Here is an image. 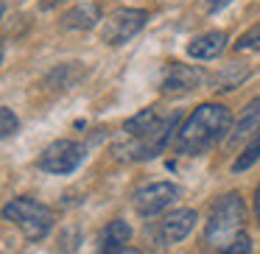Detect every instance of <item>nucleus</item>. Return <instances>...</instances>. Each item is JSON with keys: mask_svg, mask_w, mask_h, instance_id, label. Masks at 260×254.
I'll list each match as a JSON object with an SVG mask.
<instances>
[{"mask_svg": "<svg viewBox=\"0 0 260 254\" xmlns=\"http://www.w3.org/2000/svg\"><path fill=\"white\" fill-rule=\"evenodd\" d=\"M230 126H232V115L226 106H221V103H202L187 118V123L179 129L176 148L182 154H199L204 148H210L213 142H218L230 131Z\"/></svg>", "mask_w": 260, "mask_h": 254, "instance_id": "obj_1", "label": "nucleus"}, {"mask_svg": "<svg viewBox=\"0 0 260 254\" xmlns=\"http://www.w3.org/2000/svg\"><path fill=\"white\" fill-rule=\"evenodd\" d=\"M243 224H246V204L238 193H226L215 201L210 221L204 226V240L221 254L232 246V240L243 235Z\"/></svg>", "mask_w": 260, "mask_h": 254, "instance_id": "obj_2", "label": "nucleus"}, {"mask_svg": "<svg viewBox=\"0 0 260 254\" xmlns=\"http://www.w3.org/2000/svg\"><path fill=\"white\" fill-rule=\"evenodd\" d=\"M176 120H179V115L174 112L171 118H159L151 129L137 134V137L123 134V142H115V154H118L120 159H154L157 154H162L165 146L171 142Z\"/></svg>", "mask_w": 260, "mask_h": 254, "instance_id": "obj_3", "label": "nucleus"}, {"mask_svg": "<svg viewBox=\"0 0 260 254\" xmlns=\"http://www.w3.org/2000/svg\"><path fill=\"white\" fill-rule=\"evenodd\" d=\"M3 218L12 221L23 232L25 240H31V243L42 240L53 229V209L40 204V201H34V198H25V196L9 201L3 207Z\"/></svg>", "mask_w": 260, "mask_h": 254, "instance_id": "obj_4", "label": "nucleus"}, {"mask_svg": "<svg viewBox=\"0 0 260 254\" xmlns=\"http://www.w3.org/2000/svg\"><path fill=\"white\" fill-rule=\"evenodd\" d=\"M146 17L148 14L143 9H118V12H112L104 20L101 40L107 45H123L126 40H132L146 25Z\"/></svg>", "mask_w": 260, "mask_h": 254, "instance_id": "obj_5", "label": "nucleus"}, {"mask_svg": "<svg viewBox=\"0 0 260 254\" xmlns=\"http://www.w3.org/2000/svg\"><path fill=\"white\" fill-rule=\"evenodd\" d=\"M84 159V148L73 140H56L42 151L40 157V168L48 173H73Z\"/></svg>", "mask_w": 260, "mask_h": 254, "instance_id": "obj_6", "label": "nucleus"}, {"mask_svg": "<svg viewBox=\"0 0 260 254\" xmlns=\"http://www.w3.org/2000/svg\"><path fill=\"white\" fill-rule=\"evenodd\" d=\"M176 198H179V187L176 185H171V182H151V185L140 187V190L132 196V204H135V209L140 215L151 218V215L168 209Z\"/></svg>", "mask_w": 260, "mask_h": 254, "instance_id": "obj_7", "label": "nucleus"}, {"mask_svg": "<svg viewBox=\"0 0 260 254\" xmlns=\"http://www.w3.org/2000/svg\"><path fill=\"white\" fill-rule=\"evenodd\" d=\"M202 81H204V70L182 62H168L162 70V79H159V90L165 95H185V92H193L196 87H202Z\"/></svg>", "mask_w": 260, "mask_h": 254, "instance_id": "obj_8", "label": "nucleus"}, {"mask_svg": "<svg viewBox=\"0 0 260 254\" xmlns=\"http://www.w3.org/2000/svg\"><path fill=\"white\" fill-rule=\"evenodd\" d=\"M193 226H196V212H193V209H176V212H171L168 218L159 224L157 240L162 243V246H174V243L185 240V237L190 235Z\"/></svg>", "mask_w": 260, "mask_h": 254, "instance_id": "obj_9", "label": "nucleus"}, {"mask_svg": "<svg viewBox=\"0 0 260 254\" xmlns=\"http://www.w3.org/2000/svg\"><path fill=\"white\" fill-rule=\"evenodd\" d=\"M226 48V34L224 31H210V34H202L187 45V53L193 59H215L221 51Z\"/></svg>", "mask_w": 260, "mask_h": 254, "instance_id": "obj_10", "label": "nucleus"}, {"mask_svg": "<svg viewBox=\"0 0 260 254\" xmlns=\"http://www.w3.org/2000/svg\"><path fill=\"white\" fill-rule=\"evenodd\" d=\"M252 134L254 137L260 134V98H254V101L241 112V118H238L235 129H232V134H230V142L235 146L238 140H246V137H252Z\"/></svg>", "mask_w": 260, "mask_h": 254, "instance_id": "obj_11", "label": "nucleus"}, {"mask_svg": "<svg viewBox=\"0 0 260 254\" xmlns=\"http://www.w3.org/2000/svg\"><path fill=\"white\" fill-rule=\"evenodd\" d=\"M101 20V9H98V3H79V6H73L68 14L62 17V25L64 28H81V31H87V28H92V25Z\"/></svg>", "mask_w": 260, "mask_h": 254, "instance_id": "obj_12", "label": "nucleus"}, {"mask_svg": "<svg viewBox=\"0 0 260 254\" xmlns=\"http://www.w3.org/2000/svg\"><path fill=\"white\" fill-rule=\"evenodd\" d=\"M249 76V70L243 67L241 62H232L224 67V73L215 76V90H232V87L238 84V81H243Z\"/></svg>", "mask_w": 260, "mask_h": 254, "instance_id": "obj_13", "label": "nucleus"}, {"mask_svg": "<svg viewBox=\"0 0 260 254\" xmlns=\"http://www.w3.org/2000/svg\"><path fill=\"white\" fill-rule=\"evenodd\" d=\"M132 237V226L126 221H112L104 229V246H126Z\"/></svg>", "mask_w": 260, "mask_h": 254, "instance_id": "obj_14", "label": "nucleus"}, {"mask_svg": "<svg viewBox=\"0 0 260 254\" xmlns=\"http://www.w3.org/2000/svg\"><path fill=\"white\" fill-rule=\"evenodd\" d=\"M257 159H260V134L254 137V140L249 142L246 148H243V154H241V157H238L235 162H232V170H235V173H241V170L252 168V165L257 162Z\"/></svg>", "mask_w": 260, "mask_h": 254, "instance_id": "obj_15", "label": "nucleus"}, {"mask_svg": "<svg viewBox=\"0 0 260 254\" xmlns=\"http://www.w3.org/2000/svg\"><path fill=\"white\" fill-rule=\"evenodd\" d=\"M260 48V23H254L249 31H243L235 42V51H257Z\"/></svg>", "mask_w": 260, "mask_h": 254, "instance_id": "obj_16", "label": "nucleus"}, {"mask_svg": "<svg viewBox=\"0 0 260 254\" xmlns=\"http://www.w3.org/2000/svg\"><path fill=\"white\" fill-rule=\"evenodd\" d=\"M17 129H20L17 115H14L9 106H3V109H0V134H3V137H12Z\"/></svg>", "mask_w": 260, "mask_h": 254, "instance_id": "obj_17", "label": "nucleus"}, {"mask_svg": "<svg viewBox=\"0 0 260 254\" xmlns=\"http://www.w3.org/2000/svg\"><path fill=\"white\" fill-rule=\"evenodd\" d=\"M224 254H252V240H249V235L243 232L238 240H232V246L226 248Z\"/></svg>", "mask_w": 260, "mask_h": 254, "instance_id": "obj_18", "label": "nucleus"}, {"mask_svg": "<svg viewBox=\"0 0 260 254\" xmlns=\"http://www.w3.org/2000/svg\"><path fill=\"white\" fill-rule=\"evenodd\" d=\"M101 254H143V251H137L132 246H104Z\"/></svg>", "mask_w": 260, "mask_h": 254, "instance_id": "obj_19", "label": "nucleus"}, {"mask_svg": "<svg viewBox=\"0 0 260 254\" xmlns=\"http://www.w3.org/2000/svg\"><path fill=\"white\" fill-rule=\"evenodd\" d=\"M230 3H232V0H210V3H207V12L215 14V12H221L224 6H230Z\"/></svg>", "mask_w": 260, "mask_h": 254, "instance_id": "obj_20", "label": "nucleus"}, {"mask_svg": "<svg viewBox=\"0 0 260 254\" xmlns=\"http://www.w3.org/2000/svg\"><path fill=\"white\" fill-rule=\"evenodd\" d=\"M254 212H257V221H260V185L254 190Z\"/></svg>", "mask_w": 260, "mask_h": 254, "instance_id": "obj_21", "label": "nucleus"}]
</instances>
